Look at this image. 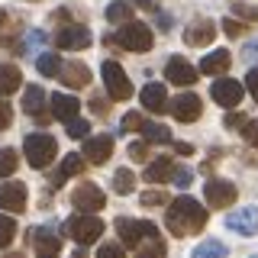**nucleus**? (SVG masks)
Here are the masks:
<instances>
[{"label": "nucleus", "instance_id": "1", "mask_svg": "<svg viewBox=\"0 0 258 258\" xmlns=\"http://www.w3.org/2000/svg\"><path fill=\"white\" fill-rule=\"evenodd\" d=\"M168 229L174 232V236H194V232H200L207 226V207L200 204V200L187 197V194H181V197H174L171 204H168Z\"/></svg>", "mask_w": 258, "mask_h": 258}, {"label": "nucleus", "instance_id": "2", "mask_svg": "<svg viewBox=\"0 0 258 258\" xmlns=\"http://www.w3.org/2000/svg\"><path fill=\"white\" fill-rule=\"evenodd\" d=\"M110 42L119 45V48H126V52H149V48L155 45V36H152V29L145 26V23L129 20V23H123V26L110 36Z\"/></svg>", "mask_w": 258, "mask_h": 258}, {"label": "nucleus", "instance_id": "3", "mask_svg": "<svg viewBox=\"0 0 258 258\" xmlns=\"http://www.w3.org/2000/svg\"><path fill=\"white\" fill-rule=\"evenodd\" d=\"M64 232H68V239H75L78 245H91L103 236V220L94 213H75L68 223H64Z\"/></svg>", "mask_w": 258, "mask_h": 258}, {"label": "nucleus", "instance_id": "4", "mask_svg": "<svg viewBox=\"0 0 258 258\" xmlns=\"http://www.w3.org/2000/svg\"><path fill=\"white\" fill-rule=\"evenodd\" d=\"M23 152H26V161L36 171H42L48 161H55V152H58V145H55V136H45V133H29L26 142H23Z\"/></svg>", "mask_w": 258, "mask_h": 258}, {"label": "nucleus", "instance_id": "5", "mask_svg": "<svg viewBox=\"0 0 258 258\" xmlns=\"http://www.w3.org/2000/svg\"><path fill=\"white\" fill-rule=\"evenodd\" d=\"M100 75H103V87H107L110 100H129V97H133V84H129L126 71L119 68V61H113V58L103 61Z\"/></svg>", "mask_w": 258, "mask_h": 258}, {"label": "nucleus", "instance_id": "6", "mask_svg": "<svg viewBox=\"0 0 258 258\" xmlns=\"http://www.w3.org/2000/svg\"><path fill=\"white\" fill-rule=\"evenodd\" d=\"M116 236H119V242H123V245L136 248L142 239L161 236V232H158V226L149 223V220H116Z\"/></svg>", "mask_w": 258, "mask_h": 258}, {"label": "nucleus", "instance_id": "7", "mask_svg": "<svg viewBox=\"0 0 258 258\" xmlns=\"http://www.w3.org/2000/svg\"><path fill=\"white\" fill-rule=\"evenodd\" d=\"M29 245L36 248V258H58L61 252V239L55 229H48V226H32V229L26 232Z\"/></svg>", "mask_w": 258, "mask_h": 258}, {"label": "nucleus", "instance_id": "8", "mask_svg": "<svg viewBox=\"0 0 258 258\" xmlns=\"http://www.w3.org/2000/svg\"><path fill=\"white\" fill-rule=\"evenodd\" d=\"M71 204L81 213H97V210H103V204H107V194L97 187L94 181H81L75 187V194H71Z\"/></svg>", "mask_w": 258, "mask_h": 258}, {"label": "nucleus", "instance_id": "9", "mask_svg": "<svg viewBox=\"0 0 258 258\" xmlns=\"http://www.w3.org/2000/svg\"><path fill=\"white\" fill-rule=\"evenodd\" d=\"M236 184H229V181H223V177H210L207 181V187H204V197H207V204L213 207V210H226V207H232L236 204Z\"/></svg>", "mask_w": 258, "mask_h": 258}, {"label": "nucleus", "instance_id": "10", "mask_svg": "<svg viewBox=\"0 0 258 258\" xmlns=\"http://www.w3.org/2000/svg\"><path fill=\"white\" fill-rule=\"evenodd\" d=\"M200 113H204V100H200L194 91H184L181 97L171 100V116L177 119V123H197Z\"/></svg>", "mask_w": 258, "mask_h": 258}, {"label": "nucleus", "instance_id": "11", "mask_svg": "<svg viewBox=\"0 0 258 258\" xmlns=\"http://www.w3.org/2000/svg\"><path fill=\"white\" fill-rule=\"evenodd\" d=\"M210 94H213V100L220 103V107H239V100L245 97V84L242 81H232V78H220L213 87H210Z\"/></svg>", "mask_w": 258, "mask_h": 258}, {"label": "nucleus", "instance_id": "12", "mask_svg": "<svg viewBox=\"0 0 258 258\" xmlns=\"http://www.w3.org/2000/svg\"><path fill=\"white\" fill-rule=\"evenodd\" d=\"M81 155L91 165H107V158L113 155V136H87L84 145H81Z\"/></svg>", "mask_w": 258, "mask_h": 258}, {"label": "nucleus", "instance_id": "13", "mask_svg": "<svg viewBox=\"0 0 258 258\" xmlns=\"http://www.w3.org/2000/svg\"><path fill=\"white\" fill-rule=\"evenodd\" d=\"M0 210L4 213H23L26 210V184L0 181Z\"/></svg>", "mask_w": 258, "mask_h": 258}, {"label": "nucleus", "instance_id": "14", "mask_svg": "<svg viewBox=\"0 0 258 258\" xmlns=\"http://www.w3.org/2000/svg\"><path fill=\"white\" fill-rule=\"evenodd\" d=\"M94 39H91V29L87 26H61L55 32V45L64 48V52H81V48H87Z\"/></svg>", "mask_w": 258, "mask_h": 258}, {"label": "nucleus", "instance_id": "15", "mask_svg": "<svg viewBox=\"0 0 258 258\" xmlns=\"http://www.w3.org/2000/svg\"><path fill=\"white\" fill-rule=\"evenodd\" d=\"M226 226L239 236H255L258 232V207H242L236 213L226 216Z\"/></svg>", "mask_w": 258, "mask_h": 258}, {"label": "nucleus", "instance_id": "16", "mask_svg": "<svg viewBox=\"0 0 258 258\" xmlns=\"http://www.w3.org/2000/svg\"><path fill=\"white\" fill-rule=\"evenodd\" d=\"M23 110H26L36 123H48V119H52V113L45 110V94H42V87H39V84H29L26 87V94H23Z\"/></svg>", "mask_w": 258, "mask_h": 258}, {"label": "nucleus", "instance_id": "17", "mask_svg": "<svg viewBox=\"0 0 258 258\" xmlns=\"http://www.w3.org/2000/svg\"><path fill=\"white\" fill-rule=\"evenodd\" d=\"M165 78H168V84L190 87V84H197V68H194V64H187L184 58H168V64H165Z\"/></svg>", "mask_w": 258, "mask_h": 258}, {"label": "nucleus", "instance_id": "18", "mask_svg": "<svg viewBox=\"0 0 258 258\" xmlns=\"http://www.w3.org/2000/svg\"><path fill=\"white\" fill-rule=\"evenodd\" d=\"M213 36H216V26H213V20H197V23H190L187 29H184V42L194 45V48H200V45H210L213 42Z\"/></svg>", "mask_w": 258, "mask_h": 258}, {"label": "nucleus", "instance_id": "19", "mask_svg": "<svg viewBox=\"0 0 258 258\" xmlns=\"http://www.w3.org/2000/svg\"><path fill=\"white\" fill-rule=\"evenodd\" d=\"M61 84H68V87H87L91 84V68H87L84 61H64L61 64Z\"/></svg>", "mask_w": 258, "mask_h": 258}, {"label": "nucleus", "instance_id": "20", "mask_svg": "<svg viewBox=\"0 0 258 258\" xmlns=\"http://www.w3.org/2000/svg\"><path fill=\"white\" fill-rule=\"evenodd\" d=\"M142 107L149 110V113H165V107H168V91H165V84H158V81L145 84V87H142Z\"/></svg>", "mask_w": 258, "mask_h": 258}, {"label": "nucleus", "instance_id": "21", "mask_svg": "<svg viewBox=\"0 0 258 258\" xmlns=\"http://www.w3.org/2000/svg\"><path fill=\"white\" fill-rule=\"evenodd\" d=\"M174 171H177V165L168 155H161V158H155L149 168H145V181L149 184H165V181L174 177Z\"/></svg>", "mask_w": 258, "mask_h": 258}, {"label": "nucleus", "instance_id": "22", "mask_svg": "<svg viewBox=\"0 0 258 258\" xmlns=\"http://www.w3.org/2000/svg\"><path fill=\"white\" fill-rule=\"evenodd\" d=\"M229 64H232V55L226 52V48H216V52H210L204 61H200V71L204 75H213V78H223L226 71H229Z\"/></svg>", "mask_w": 258, "mask_h": 258}, {"label": "nucleus", "instance_id": "23", "mask_svg": "<svg viewBox=\"0 0 258 258\" xmlns=\"http://www.w3.org/2000/svg\"><path fill=\"white\" fill-rule=\"evenodd\" d=\"M81 168H84V161H81V155L78 152H71V155H64L61 158V165H58V171L52 174V187H61L64 181H68V177H75Z\"/></svg>", "mask_w": 258, "mask_h": 258}, {"label": "nucleus", "instance_id": "24", "mask_svg": "<svg viewBox=\"0 0 258 258\" xmlns=\"http://www.w3.org/2000/svg\"><path fill=\"white\" fill-rule=\"evenodd\" d=\"M78 110H81V103L75 97H68V94H55L52 97V116L64 119V123H71V119L78 116Z\"/></svg>", "mask_w": 258, "mask_h": 258}, {"label": "nucleus", "instance_id": "25", "mask_svg": "<svg viewBox=\"0 0 258 258\" xmlns=\"http://www.w3.org/2000/svg\"><path fill=\"white\" fill-rule=\"evenodd\" d=\"M136 258H168V245L161 236H149L136 245Z\"/></svg>", "mask_w": 258, "mask_h": 258}, {"label": "nucleus", "instance_id": "26", "mask_svg": "<svg viewBox=\"0 0 258 258\" xmlns=\"http://www.w3.org/2000/svg\"><path fill=\"white\" fill-rule=\"evenodd\" d=\"M20 84H23V75H20V68L16 64H0V94H13V91H20Z\"/></svg>", "mask_w": 258, "mask_h": 258}, {"label": "nucleus", "instance_id": "27", "mask_svg": "<svg viewBox=\"0 0 258 258\" xmlns=\"http://www.w3.org/2000/svg\"><path fill=\"white\" fill-rule=\"evenodd\" d=\"M36 68H39V75H45V78H55V75H61V58L55 52H42L36 58Z\"/></svg>", "mask_w": 258, "mask_h": 258}, {"label": "nucleus", "instance_id": "28", "mask_svg": "<svg viewBox=\"0 0 258 258\" xmlns=\"http://www.w3.org/2000/svg\"><path fill=\"white\" fill-rule=\"evenodd\" d=\"M136 187V174H133V168H119L116 174H113V190L119 194V197H126V194H133Z\"/></svg>", "mask_w": 258, "mask_h": 258}, {"label": "nucleus", "instance_id": "29", "mask_svg": "<svg viewBox=\"0 0 258 258\" xmlns=\"http://www.w3.org/2000/svg\"><path fill=\"white\" fill-rule=\"evenodd\" d=\"M107 20L116 23V26H123V23L133 20V7H129L126 0H113V4L107 7Z\"/></svg>", "mask_w": 258, "mask_h": 258}, {"label": "nucleus", "instance_id": "30", "mask_svg": "<svg viewBox=\"0 0 258 258\" xmlns=\"http://www.w3.org/2000/svg\"><path fill=\"white\" fill-rule=\"evenodd\" d=\"M229 255V248L223 245V242L210 239V242H200L197 248H194V258H226Z\"/></svg>", "mask_w": 258, "mask_h": 258}, {"label": "nucleus", "instance_id": "31", "mask_svg": "<svg viewBox=\"0 0 258 258\" xmlns=\"http://www.w3.org/2000/svg\"><path fill=\"white\" fill-rule=\"evenodd\" d=\"M142 136H145V142H171V129L161 123H145Z\"/></svg>", "mask_w": 258, "mask_h": 258}, {"label": "nucleus", "instance_id": "32", "mask_svg": "<svg viewBox=\"0 0 258 258\" xmlns=\"http://www.w3.org/2000/svg\"><path fill=\"white\" fill-rule=\"evenodd\" d=\"M16 168H20L16 152H13V149H0V177H10Z\"/></svg>", "mask_w": 258, "mask_h": 258}, {"label": "nucleus", "instance_id": "33", "mask_svg": "<svg viewBox=\"0 0 258 258\" xmlns=\"http://www.w3.org/2000/svg\"><path fill=\"white\" fill-rule=\"evenodd\" d=\"M13 236H16V220H13V216H4V213H0V248L10 245Z\"/></svg>", "mask_w": 258, "mask_h": 258}, {"label": "nucleus", "instance_id": "34", "mask_svg": "<svg viewBox=\"0 0 258 258\" xmlns=\"http://www.w3.org/2000/svg\"><path fill=\"white\" fill-rule=\"evenodd\" d=\"M97 258H126V245L123 242H107L97 248Z\"/></svg>", "mask_w": 258, "mask_h": 258}, {"label": "nucleus", "instance_id": "35", "mask_svg": "<svg viewBox=\"0 0 258 258\" xmlns=\"http://www.w3.org/2000/svg\"><path fill=\"white\" fill-rule=\"evenodd\" d=\"M139 200H142V207H161V204H171L165 190H145Z\"/></svg>", "mask_w": 258, "mask_h": 258}, {"label": "nucleus", "instance_id": "36", "mask_svg": "<svg viewBox=\"0 0 258 258\" xmlns=\"http://www.w3.org/2000/svg\"><path fill=\"white\" fill-rule=\"evenodd\" d=\"M87 133H91V123H87V119L75 116V119L68 123V136H71V139H81V136H87Z\"/></svg>", "mask_w": 258, "mask_h": 258}, {"label": "nucleus", "instance_id": "37", "mask_svg": "<svg viewBox=\"0 0 258 258\" xmlns=\"http://www.w3.org/2000/svg\"><path fill=\"white\" fill-rule=\"evenodd\" d=\"M242 139L252 145V149H258V119H248V123L242 126Z\"/></svg>", "mask_w": 258, "mask_h": 258}, {"label": "nucleus", "instance_id": "38", "mask_svg": "<svg viewBox=\"0 0 258 258\" xmlns=\"http://www.w3.org/2000/svg\"><path fill=\"white\" fill-rule=\"evenodd\" d=\"M236 16H239V20H245V23H258V7H252V4H236Z\"/></svg>", "mask_w": 258, "mask_h": 258}, {"label": "nucleus", "instance_id": "39", "mask_svg": "<svg viewBox=\"0 0 258 258\" xmlns=\"http://www.w3.org/2000/svg\"><path fill=\"white\" fill-rule=\"evenodd\" d=\"M142 126H145V119L139 116V113H126V116H123V129H126V133H142Z\"/></svg>", "mask_w": 258, "mask_h": 258}, {"label": "nucleus", "instance_id": "40", "mask_svg": "<svg viewBox=\"0 0 258 258\" xmlns=\"http://www.w3.org/2000/svg\"><path fill=\"white\" fill-rule=\"evenodd\" d=\"M10 123H13V107L7 103V97L0 94V133H4V129L10 126Z\"/></svg>", "mask_w": 258, "mask_h": 258}, {"label": "nucleus", "instance_id": "41", "mask_svg": "<svg viewBox=\"0 0 258 258\" xmlns=\"http://www.w3.org/2000/svg\"><path fill=\"white\" fill-rule=\"evenodd\" d=\"M171 181L177 184V187H187V184L194 181V171H190V168H177V171H174V177H171Z\"/></svg>", "mask_w": 258, "mask_h": 258}, {"label": "nucleus", "instance_id": "42", "mask_svg": "<svg viewBox=\"0 0 258 258\" xmlns=\"http://www.w3.org/2000/svg\"><path fill=\"white\" fill-rule=\"evenodd\" d=\"M245 91L252 94V100L258 103V68H252V71H248V78H245Z\"/></svg>", "mask_w": 258, "mask_h": 258}, {"label": "nucleus", "instance_id": "43", "mask_svg": "<svg viewBox=\"0 0 258 258\" xmlns=\"http://www.w3.org/2000/svg\"><path fill=\"white\" fill-rule=\"evenodd\" d=\"M223 32L236 39V36H242V32H245V26H242L239 20H223Z\"/></svg>", "mask_w": 258, "mask_h": 258}, {"label": "nucleus", "instance_id": "44", "mask_svg": "<svg viewBox=\"0 0 258 258\" xmlns=\"http://www.w3.org/2000/svg\"><path fill=\"white\" fill-rule=\"evenodd\" d=\"M129 158H149V142H133L129 145Z\"/></svg>", "mask_w": 258, "mask_h": 258}, {"label": "nucleus", "instance_id": "45", "mask_svg": "<svg viewBox=\"0 0 258 258\" xmlns=\"http://www.w3.org/2000/svg\"><path fill=\"white\" fill-rule=\"evenodd\" d=\"M223 123H226V129H242V126L248 123V119L242 116V113H226V119H223Z\"/></svg>", "mask_w": 258, "mask_h": 258}, {"label": "nucleus", "instance_id": "46", "mask_svg": "<svg viewBox=\"0 0 258 258\" xmlns=\"http://www.w3.org/2000/svg\"><path fill=\"white\" fill-rule=\"evenodd\" d=\"M242 58H245V61H258V39H255V42H245V48H242Z\"/></svg>", "mask_w": 258, "mask_h": 258}, {"label": "nucleus", "instance_id": "47", "mask_svg": "<svg viewBox=\"0 0 258 258\" xmlns=\"http://www.w3.org/2000/svg\"><path fill=\"white\" fill-rule=\"evenodd\" d=\"M91 110L97 113V116H103V113H110V110H107V103H103V97H94V100H91Z\"/></svg>", "mask_w": 258, "mask_h": 258}, {"label": "nucleus", "instance_id": "48", "mask_svg": "<svg viewBox=\"0 0 258 258\" xmlns=\"http://www.w3.org/2000/svg\"><path fill=\"white\" fill-rule=\"evenodd\" d=\"M174 152L177 155H194V145L190 142H174Z\"/></svg>", "mask_w": 258, "mask_h": 258}, {"label": "nucleus", "instance_id": "49", "mask_svg": "<svg viewBox=\"0 0 258 258\" xmlns=\"http://www.w3.org/2000/svg\"><path fill=\"white\" fill-rule=\"evenodd\" d=\"M158 26H161V29H168V26H171V16L161 13V16H158Z\"/></svg>", "mask_w": 258, "mask_h": 258}, {"label": "nucleus", "instance_id": "50", "mask_svg": "<svg viewBox=\"0 0 258 258\" xmlns=\"http://www.w3.org/2000/svg\"><path fill=\"white\" fill-rule=\"evenodd\" d=\"M136 4H139V7H145V10H155V4H152V0H136Z\"/></svg>", "mask_w": 258, "mask_h": 258}, {"label": "nucleus", "instance_id": "51", "mask_svg": "<svg viewBox=\"0 0 258 258\" xmlns=\"http://www.w3.org/2000/svg\"><path fill=\"white\" fill-rule=\"evenodd\" d=\"M71 258H84V252H81V248H78V252H75V255H71Z\"/></svg>", "mask_w": 258, "mask_h": 258}, {"label": "nucleus", "instance_id": "52", "mask_svg": "<svg viewBox=\"0 0 258 258\" xmlns=\"http://www.w3.org/2000/svg\"><path fill=\"white\" fill-rule=\"evenodd\" d=\"M4 23H7V16H4V10H0V26H4Z\"/></svg>", "mask_w": 258, "mask_h": 258}, {"label": "nucleus", "instance_id": "53", "mask_svg": "<svg viewBox=\"0 0 258 258\" xmlns=\"http://www.w3.org/2000/svg\"><path fill=\"white\" fill-rule=\"evenodd\" d=\"M252 258H258V255H252Z\"/></svg>", "mask_w": 258, "mask_h": 258}]
</instances>
